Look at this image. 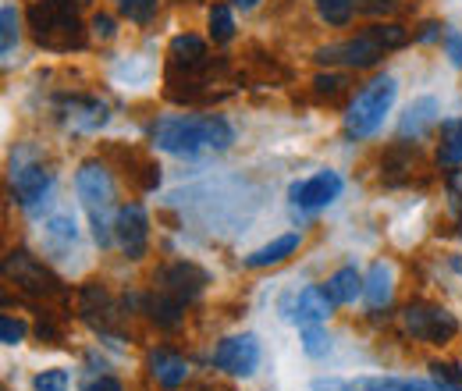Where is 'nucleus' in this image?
<instances>
[{"label":"nucleus","mask_w":462,"mask_h":391,"mask_svg":"<svg viewBox=\"0 0 462 391\" xmlns=\"http://www.w3.org/2000/svg\"><path fill=\"white\" fill-rule=\"evenodd\" d=\"M260 0H231V7H242V11H253Z\"/></svg>","instance_id":"f704fd0d"},{"label":"nucleus","mask_w":462,"mask_h":391,"mask_svg":"<svg viewBox=\"0 0 462 391\" xmlns=\"http://www.w3.org/2000/svg\"><path fill=\"white\" fill-rule=\"evenodd\" d=\"M438 161H441L445 168H462V117L445 121V128H441V150H438Z\"/></svg>","instance_id":"6ab92c4d"},{"label":"nucleus","mask_w":462,"mask_h":391,"mask_svg":"<svg viewBox=\"0 0 462 391\" xmlns=\"http://www.w3.org/2000/svg\"><path fill=\"white\" fill-rule=\"evenodd\" d=\"M82 4V0H75ZM29 22H32V36L40 47H51V51H71V47H82V25L75 18V7L71 0H43L29 11Z\"/></svg>","instance_id":"20e7f679"},{"label":"nucleus","mask_w":462,"mask_h":391,"mask_svg":"<svg viewBox=\"0 0 462 391\" xmlns=\"http://www.w3.org/2000/svg\"><path fill=\"white\" fill-rule=\"evenodd\" d=\"M235 36V18H231L228 4H214L210 7V40L214 43H228Z\"/></svg>","instance_id":"5701e85b"},{"label":"nucleus","mask_w":462,"mask_h":391,"mask_svg":"<svg viewBox=\"0 0 462 391\" xmlns=\"http://www.w3.org/2000/svg\"><path fill=\"white\" fill-rule=\"evenodd\" d=\"M71 111H75V117H71V125L75 128H86V132H93V128H100L104 121H107V107L100 104V100H89V104H71Z\"/></svg>","instance_id":"4be33fe9"},{"label":"nucleus","mask_w":462,"mask_h":391,"mask_svg":"<svg viewBox=\"0 0 462 391\" xmlns=\"http://www.w3.org/2000/svg\"><path fill=\"white\" fill-rule=\"evenodd\" d=\"M150 374H153V381L164 391H174L189 381V363H185L178 352L157 349V352L150 356Z\"/></svg>","instance_id":"ddd939ff"},{"label":"nucleus","mask_w":462,"mask_h":391,"mask_svg":"<svg viewBox=\"0 0 462 391\" xmlns=\"http://www.w3.org/2000/svg\"><path fill=\"white\" fill-rule=\"evenodd\" d=\"M434 125H438V100H434V97H420V100L409 104L402 125H399V135L420 139V135H427Z\"/></svg>","instance_id":"4468645a"},{"label":"nucleus","mask_w":462,"mask_h":391,"mask_svg":"<svg viewBox=\"0 0 462 391\" xmlns=\"http://www.w3.org/2000/svg\"><path fill=\"white\" fill-rule=\"evenodd\" d=\"M68 385H71L68 370H43V374L32 377V388L36 391H68Z\"/></svg>","instance_id":"cd10ccee"},{"label":"nucleus","mask_w":462,"mask_h":391,"mask_svg":"<svg viewBox=\"0 0 462 391\" xmlns=\"http://www.w3.org/2000/svg\"><path fill=\"white\" fill-rule=\"evenodd\" d=\"M75 192L82 200V210L89 214V228H93V238L100 249H107L115 242V218H117V203H115V182L104 164L89 161L82 164L75 174Z\"/></svg>","instance_id":"f03ea898"},{"label":"nucleus","mask_w":462,"mask_h":391,"mask_svg":"<svg viewBox=\"0 0 462 391\" xmlns=\"http://www.w3.org/2000/svg\"><path fill=\"white\" fill-rule=\"evenodd\" d=\"M348 391H441L434 381H412V377H356Z\"/></svg>","instance_id":"a211bd4d"},{"label":"nucleus","mask_w":462,"mask_h":391,"mask_svg":"<svg viewBox=\"0 0 462 391\" xmlns=\"http://www.w3.org/2000/svg\"><path fill=\"white\" fill-rule=\"evenodd\" d=\"M25 338V324L22 321H14V317H4L0 321V341L4 345H18Z\"/></svg>","instance_id":"c756f323"},{"label":"nucleus","mask_w":462,"mask_h":391,"mask_svg":"<svg viewBox=\"0 0 462 391\" xmlns=\"http://www.w3.org/2000/svg\"><path fill=\"white\" fill-rule=\"evenodd\" d=\"M150 139L157 150L174 157L221 154L235 143V128L221 114H164L153 121Z\"/></svg>","instance_id":"f257e3e1"},{"label":"nucleus","mask_w":462,"mask_h":391,"mask_svg":"<svg viewBox=\"0 0 462 391\" xmlns=\"http://www.w3.org/2000/svg\"><path fill=\"white\" fill-rule=\"evenodd\" d=\"M342 196V174L338 171H317L302 182H295L289 189V200L295 210L302 214H313V210H324L328 203H335Z\"/></svg>","instance_id":"6e6552de"},{"label":"nucleus","mask_w":462,"mask_h":391,"mask_svg":"<svg viewBox=\"0 0 462 391\" xmlns=\"http://www.w3.org/2000/svg\"><path fill=\"white\" fill-rule=\"evenodd\" d=\"M11 192L18 200L22 210L36 214L51 192H54V174L43 168V164H25V161H14L11 164Z\"/></svg>","instance_id":"0eeeda50"},{"label":"nucleus","mask_w":462,"mask_h":391,"mask_svg":"<svg viewBox=\"0 0 462 391\" xmlns=\"http://www.w3.org/2000/svg\"><path fill=\"white\" fill-rule=\"evenodd\" d=\"M331 310H335V299L328 295L324 284H310V288H302L291 303H285V317L295 321L299 328H306V324H324V321L331 317Z\"/></svg>","instance_id":"9b49d317"},{"label":"nucleus","mask_w":462,"mask_h":391,"mask_svg":"<svg viewBox=\"0 0 462 391\" xmlns=\"http://www.w3.org/2000/svg\"><path fill=\"white\" fill-rule=\"evenodd\" d=\"M14 47H18V11H14V4H4L0 7V54L4 61H11Z\"/></svg>","instance_id":"412c9836"},{"label":"nucleus","mask_w":462,"mask_h":391,"mask_svg":"<svg viewBox=\"0 0 462 391\" xmlns=\"http://www.w3.org/2000/svg\"><path fill=\"white\" fill-rule=\"evenodd\" d=\"M430 381L441 391H462V367L459 363H430Z\"/></svg>","instance_id":"b1692460"},{"label":"nucleus","mask_w":462,"mask_h":391,"mask_svg":"<svg viewBox=\"0 0 462 391\" xmlns=\"http://www.w3.org/2000/svg\"><path fill=\"white\" fill-rule=\"evenodd\" d=\"M115 242L121 246V253L128 260H143L146 253V242H150V218L139 203H125L117 207L115 218Z\"/></svg>","instance_id":"9d476101"},{"label":"nucleus","mask_w":462,"mask_h":391,"mask_svg":"<svg viewBox=\"0 0 462 391\" xmlns=\"http://www.w3.org/2000/svg\"><path fill=\"white\" fill-rule=\"evenodd\" d=\"M395 93H399V82L392 79V75H381V79H374L352 104H348V114H346V135L348 139H366V135H374L381 125H384V117L392 111V104H395Z\"/></svg>","instance_id":"39448f33"},{"label":"nucleus","mask_w":462,"mask_h":391,"mask_svg":"<svg viewBox=\"0 0 462 391\" xmlns=\"http://www.w3.org/2000/svg\"><path fill=\"white\" fill-rule=\"evenodd\" d=\"M363 299H366V306H370V310L388 306V299H392V264L377 260V264L370 267L366 284H363Z\"/></svg>","instance_id":"f3484780"},{"label":"nucleus","mask_w":462,"mask_h":391,"mask_svg":"<svg viewBox=\"0 0 462 391\" xmlns=\"http://www.w3.org/2000/svg\"><path fill=\"white\" fill-rule=\"evenodd\" d=\"M452 264H456V271H459V275H462V260H452Z\"/></svg>","instance_id":"c9c22d12"},{"label":"nucleus","mask_w":462,"mask_h":391,"mask_svg":"<svg viewBox=\"0 0 462 391\" xmlns=\"http://www.w3.org/2000/svg\"><path fill=\"white\" fill-rule=\"evenodd\" d=\"M125 4H132V0H117V7H125Z\"/></svg>","instance_id":"e433bc0d"},{"label":"nucleus","mask_w":462,"mask_h":391,"mask_svg":"<svg viewBox=\"0 0 462 391\" xmlns=\"http://www.w3.org/2000/svg\"><path fill=\"white\" fill-rule=\"evenodd\" d=\"M82 391H125V388H121V381H115V377H97L93 385H86Z\"/></svg>","instance_id":"72a5a7b5"},{"label":"nucleus","mask_w":462,"mask_h":391,"mask_svg":"<svg viewBox=\"0 0 462 391\" xmlns=\"http://www.w3.org/2000/svg\"><path fill=\"white\" fill-rule=\"evenodd\" d=\"M405 331L416 338V341H427V345H445L459 335V321L445 310V306H427V303H412L405 306L402 313Z\"/></svg>","instance_id":"423d86ee"},{"label":"nucleus","mask_w":462,"mask_h":391,"mask_svg":"<svg viewBox=\"0 0 462 391\" xmlns=\"http://www.w3.org/2000/svg\"><path fill=\"white\" fill-rule=\"evenodd\" d=\"M203 284H207V278H203L196 267H189V264H174V267H168V271L161 275V295L171 299V303H178V306H185Z\"/></svg>","instance_id":"f8f14e48"},{"label":"nucleus","mask_w":462,"mask_h":391,"mask_svg":"<svg viewBox=\"0 0 462 391\" xmlns=\"http://www.w3.org/2000/svg\"><path fill=\"white\" fill-rule=\"evenodd\" d=\"M299 231H289V235H282V238H274V242H267L263 249H256V253H249L245 256V264L249 267H274V264H282V260H289L291 253L299 249Z\"/></svg>","instance_id":"dca6fc26"},{"label":"nucleus","mask_w":462,"mask_h":391,"mask_svg":"<svg viewBox=\"0 0 462 391\" xmlns=\"http://www.w3.org/2000/svg\"><path fill=\"white\" fill-rule=\"evenodd\" d=\"M93 33H97L100 40H111V36H115V18L97 14V18H93Z\"/></svg>","instance_id":"2f4dec72"},{"label":"nucleus","mask_w":462,"mask_h":391,"mask_svg":"<svg viewBox=\"0 0 462 391\" xmlns=\"http://www.w3.org/2000/svg\"><path fill=\"white\" fill-rule=\"evenodd\" d=\"M47 228V238H60L64 246H75V235H79V228H75V218L71 214H64V210H58L51 221L43 224Z\"/></svg>","instance_id":"bb28decb"},{"label":"nucleus","mask_w":462,"mask_h":391,"mask_svg":"<svg viewBox=\"0 0 462 391\" xmlns=\"http://www.w3.org/2000/svg\"><path fill=\"white\" fill-rule=\"evenodd\" d=\"M363 284L366 278L356 271V267H338L331 278H328V295L335 299V306H348V303H356L359 295H363Z\"/></svg>","instance_id":"2eb2a0df"},{"label":"nucleus","mask_w":462,"mask_h":391,"mask_svg":"<svg viewBox=\"0 0 462 391\" xmlns=\"http://www.w3.org/2000/svg\"><path fill=\"white\" fill-rule=\"evenodd\" d=\"M302 331V349H306V356H328V349H331V338L328 331L320 328V324H306V328H299Z\"/></svg>","instance_id":"a878e982"},{"label":"nucleus","mask_w":462,"mask_h":391,"mask_svg":"<svg viewBox=\"0 0 462 391\" xmlns=\"http://www.w3.org/2000/svg\"><path fill=\"white\" fill-rule=\"evenodd\" d=\"M171 64H185V71H192V68H203L207 64V47H203V40H196V36H178L171 43Z\"/></svg>","instance_id":"aec40b11"},{"label":"nucleus","mask_w":462,"mask_h":391,"mask_svg":"<svg viewBox=\"0 0 462 391\" xmlns=\"http://www.w3.org/2000/svg\"><path fill=\"white\" fill-rule=\"evenodd\" d=\"M121 11H125V14L132 18V22L146 25V22H150V18L157 14V0H132V4H125Z\"/></svg>","instance_id":"c85d7f7f"},{"label":"nucleus","mask_w":462,"mask_h":391,"mask_svg":"<svg viewBox=\"0 0 462 391\" xmlns=\"http://www.w3.org/2000/svg\"><path fill=\"white\" fill-rule=\"evenodd\" d=\"M317 11L328 25H348L352 22V0H317Z\"/></svg>","instance_id":"393cba45"},{"label":"nucleus","mask_w":462,"mask_h":391,"mask_svg":"<svg viewBox=\"0 0 462 391\" xmlns=\"http://www.w3.org/2000/svg\"><path fill=\"white\" fill-rule=\"evenodd\" d=\"M445 54H448V61H452L456 68H462V33L459 29H448V33H445Z\"/></svg>","instance_id":"7c9ffc66"},{"label":"nucleus","mask_w":462,"mask_h":391,"mask_svg":"<svg viewBox=\"0 0 462 391\" xmlns=\"http://www.w3.org/2000/svg\"><path fill=\"white\" fill-rule=\"evenodd\" d=\"M405 29L399 25H370L366 33H359L356 40H342V43H331L324 47L317 61L324 64H342V68H374L388 51H399L405 47Z\"/></svg>","instance_id":"7ed1b4c3"},{"label":"nucleus","mask_w":462,"mask_h":391,"mask_svg":"<svg viewBox=\"0 0 462 391\" xmlns=\"http://www.w3.org/2000/svg\"><path fill=\"white\" fill-rule=\"evenodd\" d=\"M263 359V349L256 335H231L214 349V367L231 377H249Z\"/></svg>","instance_id":"1a4fd4ad"},{"label":"nucleus","mask_w":462,"mask_h":391,"mask_svg":"<svg viewBox=\"0 0 462 391\" xmlns=\"http://www.w3.org/2000/svg\"><path fill=\"white\" fill-rule=\"evenodd\" d=\"M313 391H348V381H338V377H317V381H313Z\"/></svg>","instance_id":"473e14b6"}]
</instances>
